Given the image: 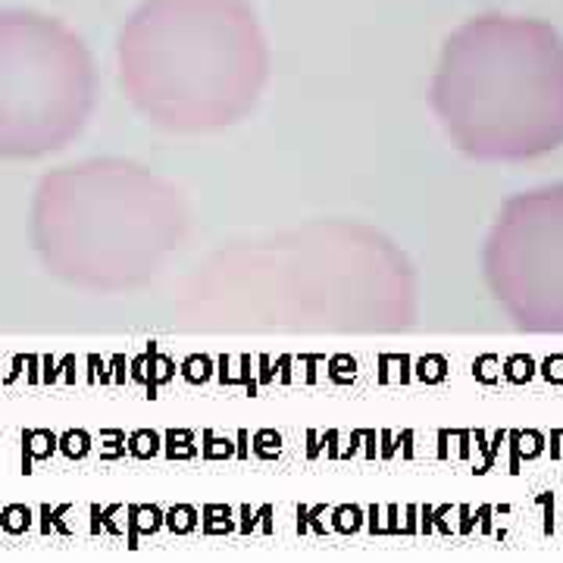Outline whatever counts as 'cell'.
I'll list each match as a JSON object with an SVG mask.
<instances>
[{
    "mask_svg": "<svg viewBox=\"0 0 563 563\" xmlns=\"http://www.w3.org/2000/svg\"><path fill=\"white\" fill-rule=\"evenodd\" d=\"M179 310L213 329L398 332L417 317V276L369 225L307 222L213 254Z\"/></svg>",
    "mask_w": 563,
    "mask_h": 563,
    "instance_id": "cell-1",
    "label": "cell"
},
{
    "mask_svg": "<svg viewBox=\"0 0 563 563\" xmlns=\"http://www.w3.org/2000/svg\"><path fill=\"white\" fill-rule=\"evenodd\" d=\"M191 229L188 201L151 166L88 157L41 176L29 239L41 266L88 295L141 291L176 257Z\"/></svg>",
    "mask_w": 563,
    "mask_h": 563,
    "instance_id": "cell-2",
    "label": "cell"
},
{
    "mask_svg": "<svg viewBox=\"0 0 563 563\" xmlns=\"http://www.w3.org/2000/svg\"><path fill=\"white\" fill-rule=\"evenodd\" d=\"M125 101L173 135L244 122L269 79V47L244 0H144L117 38Z\"/></svg>",
    "mask_w": 563,
    "mask_h": 563,
    "instance_id": "cell-3",
    "label": "cell"
},
{
    "mask_svg": "<svg viewBox=\"0 0 563 563\" xmlns=\"http://www.w3.org/2000/svg\"><path fill=\"white\" fill-rule=\"evenodd\" d=\"M451 144L485 163H523L563 144V35L488 13L444 41L429 91Z\"/></svg>",
    "mask_w": 563,
    "mask_h": 563,
    "instance_id": "cell-4",
    "label": "cell"
},
{
    "mask_svg": "<svg viewBox=\"0 0 563 563\" xmlns=\"http://www.w3.org/2000/svg\"><path fill=\"white\" fill-rule=\"evenodd\" d=\"M95 103L98 69L81 35L38 10H0V161L66 151Z\"/></svg>",
    "mask_w": 563,
    "mask_h": 563,
    "instance_id": "cell-5",
    "label": "cell"
},
{
    "mask_svg": "<svg viewBox=\"0 0 563 563\" xmlns=\"http://www.w3.org/2000/svg\"><path fill=\"white\" fill-rule=\"evenodd\" d=\"M483 273L495 303L520 329L563 335V181L504 203Z\"/></svg>",
    "mask_w": 563,
    "mask_h": 563,
    "instance_id": "cell-6",
    "label": "cell"
}]
</instances>
